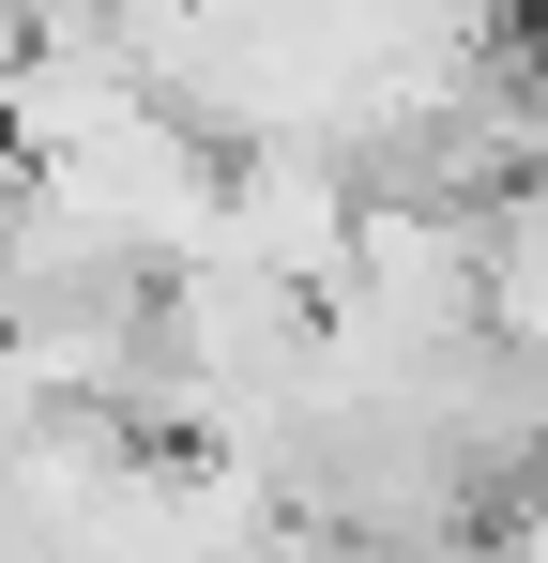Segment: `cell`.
<instances>
[{
  "mask_svg": "<svg viewBox=\"0 0 548 563\" xmlns=\"http://www.w3.org/2000/svg\"><path fill=\"white\" fill-rule=\"evenodd\" d=\"M351 213H365V184L336 168V153H229V184H213V244H198V260H244V275H274V289L320 305Z\"/></svg>",
  "mask_w": 548,
  "mask_h": 563,
  "instance_id": "6da1fadb",
  "label": "cell"
}]
</instances>
